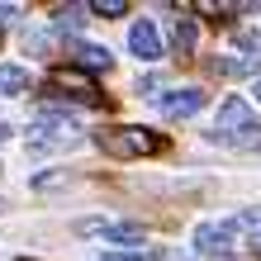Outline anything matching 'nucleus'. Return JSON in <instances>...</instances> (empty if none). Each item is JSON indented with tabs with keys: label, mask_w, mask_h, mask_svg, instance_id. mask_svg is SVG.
Segmentation results:
<instances>
[{
	"label": "nucleus",
	"mask_w": 261,
	"mask_h": 261,
	"mask_svg": "<svg viewBox=\"0 0 261 261\" xmlns=\"http://www.w3.org/2000/svg\"><path fill=\"white\" fill-rule=\"evenodd\" d=\"M95 143L100 152H110V157L119 162H138V157H152V152H162V133H152L143 124H124V128H100L95 133Z\"/></svg>",
	"instance_id": "nucleus-1"
},
{
	"label": "nucleus",
	"mask_w": 261,
	"mask_h": 261,
	"mask_svg": "<svg viewBox=\"0 0 261 261\" xmlns=\"http://www.w3.org/2000/svg\"><path fill=\"white\" fill-rule=\"evenodd\" d=\"M214 143H238V147H256L261 143V124L252 119L247 100H223L219 110V124H214Z\"/></svg>",
	"instance_id": "nucleus-2"
},
{
	"label": "nucleus",
	"mask_w": 261,
	"mask_h": 261,
	"mask_svg": "<svg viewBox=\"0 0 261 261\" xmlns=\"http://www.w3.org/2000/svg\"><path fill=\"white\" fill-rule=\"evenodd\" d=\"M48 86L67 90V95L86 100V105H105V90L90 81V71H81V67H53V71H48Z\"/></svg>",
	"instance_id": "nucleus-3"
},
{
	"label": "nucleus",
	"mask_w": 261,
	"mask_h": 261,
	"mask_svg": "<svg viewBox=\"0 0 261 261\" xmlns=\"http://www.w3.org/2000/svg\"><path fill=\"white\" fill-rule=\"evenodd\" d=\"M209 105V95L204 90H171V95H157V110H162V119H190V114H199Z\"/></svg>",
	"instance_id": "nucleus-4"
},
{
	"label": "nucleus",
	"mask_w": 261,
	"mask_h": 261,
	"mask_svg": "<svg viewBox=\"0 0 261 261\" xmlns=\"http://www.w3.org/2000/svg\"><path fill=\"white\" fill-rule=\"evenodd\" d=\"M128 48H133V57H162V38H157V24L152 19H133V29H128Z\"/></svg>",
	"instance_id": "nucleus-5"
},
{
	"label": "nucleus",
	"mask_w": 261,
	"mask_h": 261,
	"mask_svg": "<svg viewBox=\"0 0 261 261\" xmlns=\"http://www.w3.org/2000/svg\"><path fill=\"white\" fill-rule=\"evenodd\" d=\"M195 43H199V24H195V19H176V24H171V53H176V57H190Z\"/></svg>",
	"instance_id": "nucleus-6"
},
{
	"label": "nucleus",
	"mask_w": 261,
	"mask_h": 261,
	"mask_svg": "<svg viewBox=\"0 0 261 261\" xmlns=\"http://www.w3.org/2000/svg\"><path fill=\"white\" fill-rule=\"evenodd\" d=\"M76 57H81V71H110V67H114L110 48H100V43H81Z\"/></svg>",
	"instance_id": "nucleus-7"
},
{
	"label": "nucleus",
	"mask_w": 261,
	"mask_h": 261,
	"mask_svg": "<svg viewBox=\"0 0 261 261\" xmlns=\"http://www.w3.org/2000/svg\"><path fill=\"white\" fill-rule=\"evenodd\" d=\"M34 133H53V138H67V133H76V119H71V114H38Z\"/></svg>",
	"instance_id": "nucleus-8"
},
{
	"label": "nucleus",
	"mask_w": 261,
	"mask_h": 261,
	"mask_svg": "<svg viewBox=\"0 0 261 261\" xmlns=\"http://www.w3.org/2000/svg\"><path fill=\"white\" fill-rule=\"evenodd\" d=\"M24 90H29V71L24 67H0V95H24Z\"/></svg>",
	"instance_id": "nucleus-9"
},
{
	"label": "nucleus",
	"mask_w": 261,
	"mask_h": 261,
	"mask_svg": "<svg viewBox=\"0 0 261 261\" xmlns=\"http://www.w3.org/2000/svg\"><path fill=\"white\" fill-rule=\"evenodd\" d=\"M90 14H100V19H119V14H128L124 0H90Z\"/></svg>",
	"instance_id": "nucleus-10"
},
{
	"label": "nucleus",
	"mask_w": 261,
	"mask_h": 261,
	"mask_svg": "<svg viewBox=\"0 0 261 261\" xmlns=\"http://www.w3.org/2000/svg\"><path fill=\"white\" fill-rule=\"evenodd\" d=\"M105 238H110V242H138V238H143V228H128V223H114V228H105Z\"/></svg>",
	"instance_id": "nucleus-11"
},
{
	"label": "nucleus",
	"mask_w": 261,
	"mask_h": 261,
	"mask_svg": "<svg viewBox=\"0 0 261 261\" xmlns=\"http://www.w3.org/2000/svg\"><path fill=\"white\" fill-rule=\"evenodd\" d=\"M219 71H223V76H252L256 62H252V57H242V62H219Z\"/></svg>",
	"instance_id": "nucleus-12"
},
{
	"label": "nucleus",
	"mask_w": 261,
	"mask_h": 261,
	"mask_svg": "<svg viewBox=\"0 0 261 261\" xmlns=\"http://www.w3.org/2000/svg\"><path fill=\"white\" fill-rule=\"evenodd\" d=\"M152 261H190V252H180V247H157V252H152Z\"/></svg>",
	"instance_id": "nucleus-13"
},
{
	"label": "nucleus",
	"mask_w": 261,
	"mask_h": 261,
	"mask_svg": "<svg viewBox=\"0 0 261 261\" xmlns=\"http://www.w3.org/2000/svg\"><path fill=\"white\" fill-rule=\"evenodd\" d=\"M10 133H14L10 124H0V143H10Z\"/></svg>",
	"instance_id": "nucleus-14"
},
{
	"label": "nucleus",
	"mask_w": 261,
	"mask_h": 261,
	"mask_svg": "<svg viewBox=\"0 0 261 261\" xmlns=\"http://www.w3.org/2000/svg\"><path fill=\"white\" fill-rule=\"evenodd\" d=\"M252 95H256V100H261V81H256V90H252Z\"/></svg>",
	"instance_id": "nucleus-15"
},
{
	"label": "nucleus",
	"mask_w": 261,
	"mask_h": 261,
	"mask_svg": "<svg viewBox=\"0 0 261 261\" xmlns=\"http://www.w3.org/2000/svg\"><path fill=\"white\" fill-rule=\"evenodd\" d=\"M0 43H5V24H0Z\"/></svg>",
	"instance_id": "nucleus-16"
},
{
	"label": "nucleus",
	"mask_w": 261,
	"mask_h": 261,
	"mask_svg": "<svg viewBox=\"0 0 261 261\" xmlns=\"http://www.w3.org/2000/svg\"><path fill=\"white\" fill-rule=\"evenodd\" d=\"M124 261H138V256H124Z\"/></svg>",
	"instance_id": "nucleus-17"
},
{
	"label": "nucleus",
	"mask_w": 261,
	"mask_h": 261,
	"mask_svg": "<svg viewBox=\"0 0 261 261\" xmlns=\"http://www.w3.org/2000/svg\"><path fill=\"white\" fill-rule=\"evenodd\" d=\"M0 209H5V204H0Z\"/></svg>",
	"instance_id": "nucleus-18"
}]
</instances>
